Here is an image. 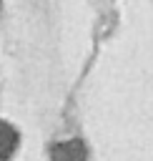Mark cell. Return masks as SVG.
Returning <instances> with one entry per match:
<instances>
[{"mask_svg":"<svg viewBox=\"0 0 153 161\" xmlns=\"http://www.w3.org/2000/svg\"><path fill=\"white\" fill-rule=\"evenodd\" d=\"M55 161H85V146L80 141H65L53 148Z\"/></svg>","mask_w":153,"mask_h":161,"instance_id":"6da1fadb","label":"cell"},{"mask_svg":"<svg viewBox=\"0 0 153 161\" xmlns=\"http://www.w3.org/2000/svg\"><path fill=\"white\" fill-rule=\"evenodd\" d=\"M15 146H18V133H15L8 123L0 121V161L8 158V156L15 151Z\"/></svg>","mask_w":153,"mask_h":161,"instance_id":"7a4b0ae2","label":"cell"}]
</instances>
